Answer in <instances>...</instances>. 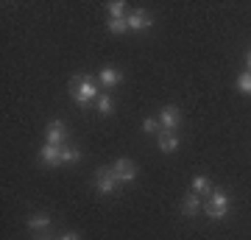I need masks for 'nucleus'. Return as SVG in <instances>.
Wrapping results in <instances>:
<instances>
[{"mask_svg":"<svg viewBox=\"0 0 251 240\" xmlns=\"http://www.w3.org/2000/svg\"><path fill=\"white\" fill-rule=\"evenodd\" d=\"M70 95L78 107H90L92 101H98V81L92 76H73L70 79Z\"/></svg>","mask_w":251,"mask_h":240,"instance_id":"nucleus-1","label":"nucleus"},{"mask_svg":"<svg viewBox=\"0 0 251 240\" xmlns=\"http://www.w3.org/2000/svg\"><path fill=\"white\" fill-rule=\"evenodd\" d=\"M204 213L209 218H224L229 213V196H226L224 190H212L209 198H206V204H204Z\"/></svg>","mask_w":251,"mask_h":240,"instance_id":"nucleus-2","label":"nucleus"},{"mask_svg":"<svg viewBox=\"0 0 251 240\" xmlns=\"http://www.w3.org/2000/svg\"><path fill=\"white\" fill-rule=\"evenodd\" d=\"M179 123H181L179 107H162V112H159V129L162 132H176Z\"/></svg>","mask_w":251,"mask_h":240,"instance_id":"nucleus-3","label":"nucleus"},{"mask_svg":"<svg viewBox=\"0 0 251 240\" xmlns=\"http://www.w3.org/2000/svg\"><path fill=\"white\" fill-rule=\"evenodd\" d=\"M95 187H98V193H103V196L115 193V187H117L115 170H112V168H100L98 173H95Z\"/></svg>","mask_w":251,"mask_h":240,"instance_id":"nucleus-4","label":"nucleus"},{"mask_svg":"<svg viewBox=\"0 0 251 240\" xmlns=\"http://www.w3.org/2000/svg\"><path fill=\"white\" fill-rule=\"evenodd\" d=\"M112 170H115L117 185H123V182H134V176H137V165L131 160H117L115 165H112Z\"/></svg>","mask_w":251,"mask_h":240,"instance_id":"nucleus-5","label":"nucleus"},{"mask_svg":"<svg viewBox=\"0 0 251 240\" xmlns=\"http://www.w3.org/2000/svg\"><path fill=\"white\" fill-rule=\"evenodd\" d=\"M64 137H67V132H64V123H62V120H50V123H48V129H45L48 145H59V148H62V145H64Z\"/></svg>","mask_w":251,"mask_h":240,"instance_id":"nucleus-6","label":"nucleus"},{"mask_svg":"<svg viewBox=\"0 0 251 240\" xmlns=\"http://www.w3.org/2000/svg\"><path fill=\"white\" fill-rule=\"evenodd\" d=\"M126 23H128V28H131V31H145V28H151L153 17L145 9H137V11H131V14L126 17Z\"/></svg>","mask_w":251,"mask_h":240,"instance_id":"nucleus-7","label":"nucleus"},{"mask_svg":"<svg viewBox=\"0 0 251 240\" xmlns=\"http://www.w3.org/2000/svg\"><path fill=\"white\" fill-rule=\"evenodd\" d=\"M39 160L45 162V165H62V148H59V145H48L45 142V148L39 151Z\"/></svg>","mask_w":251,"mask_h":240,"instance_id":"nucleus-8","label":"nucleus"},{"mask_svg":"<svg viewBox=\"0 0 251 240\" xmlns=\"http://www.w3.org/2000/svg\"><path fill=\"white\" fill-rule=\"evenodd\" d=\"M120 81H123V73L115 70V67H103L98 76V84H103V87H117Z\"/></svg>","mask_w":251,"mask_h":240,"instance_id":"nucleus-9","label":"nucleus"},{"mask_svg":"<svg viewBox=\"0 0 251 240\" xmlns=\"http://www.w3.org/2000/svg\"><path fill=\"white\" fill-rule=\"evenodd\" d=\"M204 210V204H201V196H196V193H190L184 201H181V213L187 215V218H193V215H198Z\"/></svg>","mask_w":251,"mask_h":240,"instance_id":"nucleus-10","label":"nucleus"},{"mask_svg":"<svg viewBox=\"0 0 251 240\" xmlns=\"http://www.w3.org/2000/svg\"><path fill=\"white\" fill-rule=\"evenodd\" d=\"M156 145H159V151L171 154V151H176V148H179V137H176L173 132H159V140H156Z\"/></svg>","mask_w":251,"mask_h":240,"instance_id":"nucleus-11","label":"nucleus"},{"mask_svg":"<svg viewBox=\"0 0 251 240\" xmlns=\"http://www.w3.org/2000/svg\"><path fill=\"white\" fill-rule=\"evenodd\" d=\"M25 226H28V229H48V226H50V215H45V213L28 215V218H25Z\"/></svg>","mask_w":251,"mask_h":240,"instance_id":"nucleus-12","label":"nucleus"},{"mask_svg":"<svg viewBox=\"0 0 251 240\" xmlns=\"http://www.w3.org/2000/svg\"><path fill=\"white\" fill-rule=\"evenodd\" d=\"M193 193L196 196H206V193H212V182L206 176H196L193 179Z\"/></svg>","mask_w":251,"mask_h":240,"instance_id":"nucleus-13","label":"nucleus"},{"mask_svg":"<svg viewBox=\"0 0 251 240\" xmlns=\"http://www.w3.org/2000/svg\"><path fill=\"white\" fill-rule=\"evenodd\" d=\"M106 28L112 31V34H123V31H128V23H126V17H109V23H106Z\"/></svg>","mask_w":251,"mask_h":240,"instance_id":"nucleus-14","label":"nucleus"},{"mask_svg":"<svg viewBox=\"0 0 251 240\" xmlns=\"http://www.w3.org/2000/svg\"><path fill=\"white\" fill-rule=\"evenodd\" d=\"M81 160V151L73 148V145H62V165H70V162H78Z\"/></svg>","mask_w":251,"mask_h":240,"instance_id":"nucleus-15","label":"nucleus"},{"mask_svg":"<svg viewBox=\"0 0 251 240\" xmlns=\"http://www.w3.org/2000/svg\"><path fill=\"white\" fill-rule=\"evenodd\" d=\"M95 104H98V112L100 115H109V112H112V109H115V101H112V95H98V101H95Z\"/></svg>","mask_w":251,"mask_h":240,"instance_id":"nucleus-16","label":"nucleus"},{"mask_svg":"<svg viewBox=\"0 0 251 240\" xmlns=\"http://www.w3.org/2000/svg\"><path fill=\"white\" fill-rule=\"evenodd\" d=\"M109 11H112V17H123L126 14V3L123 0H112V3H109Z\"/></svg>","mask_w":251,"mask_h":240,"instance_id":"nucleus-17","label":"nucleus"},{"mask_svg":"<svg viewBox=\"0 0 251 240\" xmlns=\"http://www.w3.org/2000/svg\"><path fill=\"white\" fill-rule=\"evenodd\" d=\"M237 89L240 92H251V73H243L240 79H237Z\"/></svg>","mask_w":251,"mask_h":240,"instance_id":"nucleus-18","label":"nucleus"},{"mask_svg":"<svg viewBox=\"0 0 251 240\" xmlns=\"http://www.w3.org/2000/svg\"><path fill=\"white\" fill-rule=\"evenodd\" d=\"M143 132H148V134H156V132H159V120H156V117H145V123H143Z\"/></svg>","mask_w":251,"mask_h":240,"instance_id":"nucleus-19","label":"nucleus"},{"mask_svg":"<svg viewBox=\"0 0 251 240\" xmlns=\"http://www.w3.org/2000/svg\"><path fill=\"white\" fill-rule=\"evenodd\" d=\"M59 240H81V238H78V235H73V232H64Z\"/></svg>","mask_w":251,"mask_h":240,"instance_id":"nucleus-20","label":"nucleus"},{"mask_svg":"<svg viewBox=\"0 0 251 240\" xmlns=\"http://www.w3.org/2000/svg\"><path fill=\"white\" fill-rule=\"evenodd\" d=\"M39 240H50V238H39Z\"/></svg>","mask_w":251,"mask_h":240,"instance_id":"nucleus-21","label":"nucleus"},{"mask_svg":"<svg viewBox=\"0 0 251 240\" xmlns=\"http://www.w3.org/2000/svg\"><path fill=\"white\" fill-rule=\"evenodd\" d=\"M249 64H251V53H249Z\"/></svg>","mask_w":251,"mask_h":240,"instance_id":"nucleus-22","label":"nucleus"}]
</instances>
